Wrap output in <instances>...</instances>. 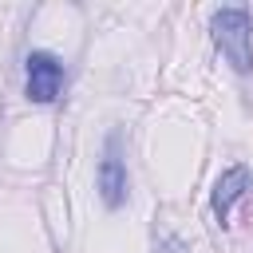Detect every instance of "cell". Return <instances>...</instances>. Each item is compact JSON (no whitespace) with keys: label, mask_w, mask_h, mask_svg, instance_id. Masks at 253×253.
I'll return each mask as SVG.
<instances>
[{"label":"cell","mask_w":253,"mask_h":253,"mask_svg":"<svg viewBox=\"0 0 253 253\" xmlns=\"http://www.w3.org/2000/svg\"><path fill=\"white\" fill-rule=\"evenodd\" d=\"M95 182H99V198H103V206L119 210V206L126 202V166H123V158L115 154V142H111L107 158L99 162V174H95Z\"/></svg>","instance_id":"3957f363"},{"label":"cell","mask_w":253,"mask_h":253,"mask_svg":"<svg viewBox=\"0 0 253 253\" xmlns=\"http://www.w3.org/2000/svg\"><path fill=\"white\" fill-rule=\"evenodd\" d=\"M210 32H213V43L221 47V55L229 59V67L237 75H249L253 71V20H249V12L221 8V12H213Z\"/></svg>","instance_id":"6da1fadb"},{"label":"cell","mask_w":253,"mask_h":253,"mask_svg":"<svg viewBox=\"0 0 253 253\" xmlns=\"http://www.w3.org/2000/svg\"><path fill=\"white\" fill-rule=\"evenodd\" d=\"M24 71H28V99L32 103H55L59 91H63V63L51 55V51H32L24 59Z\"/></svg>","instance_id":"7a4b0ae2"},{"label":"cell","mask_w":253,"mask_h":253,"mask_svg":"<svg viewBox=\"0 0 253 253\" xmlns=\"http://www.w3.org/2000/svg\"><path fill=\"white\" fill-rule=\"evenodd\" d=\"M249 186H253V178H249L245 166H229V170L217 178V186H213V213H217V221H225V213L233 210V202H237Z\"/></svg>","instance_id":"277c9868"}]
</instances>
